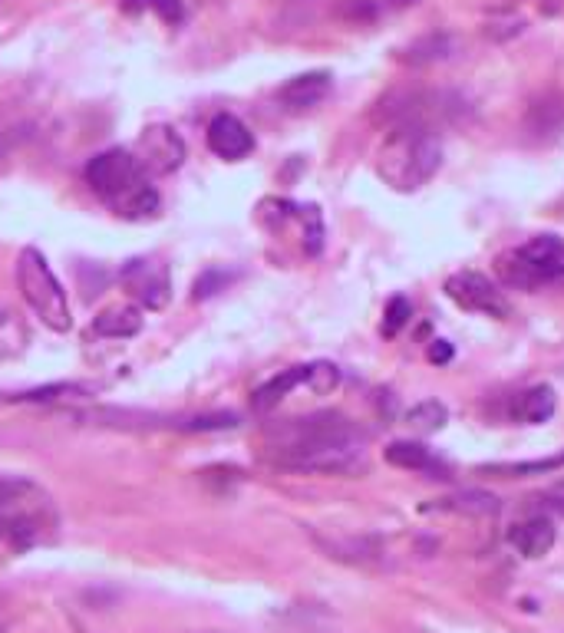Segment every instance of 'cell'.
Here are the masks:
<instances>
[{
	"label": "cell",
	"instance_id": "6da1fadb",
	"mask_svg": "<svg viewBox=\"0 0 564 633\" xmlns=\"http://www.w3.org/2000/svg\"><path fill=\"white\" fill-rule=\"evenodd\" d=\"M367 436L340 413L284 419L268 429L264 459L287 472L357 475L367 465Z\"/></svg>",
	"mask_w": 564,
	"mask_h": 633
},
{
	"label": "cell",
	"instance_id": "7a4b0ae2",
	"mask_svg": "<svg viewBox=\"0 0 564 633\" xmlns=\"http://www.w3.org/2000/svg\"><path fill=\"white\" fill-rule=\"evenodd\" d=\"M83 179L99 198L113 202L119 215L126 218H156L162 208L159 192L149 185V172L139 165L136 152L109 149L93 155L83 169Z\"/></svg>",
	"mask_w": 564,
	"mask_h": 633
},
{
	"label": "cell",
	"instance_id": "3957f363",
	"mask_svg": "<svg viewBox=\"0 0 564 633\" xmlns=\"http://www.w3.org/2000/svg\"><path fill=\"white\" fill-rule=\"evenodd\" d=\"M442 165V142L436 132L419 126L386 129V139L376 155V172L396 192L423 188Z\"/></svg>",
	"mask_w": 564,
	"mask_h": 633
},
{
	"label": "cell",
	"instance_id": "277c9868",
	"mask_svg": "<svg viewBox=\"0 0 564 633\" xmlns=\"http://www.w3.org/2000/svg\"><path fill=\"white\" fill-rule=\"evenodd\" d=\"M53 525H57L53 498L37 482L0 475V541H7L14 551H27Z\"/></svg>",
	"mask_w": 564,
	"mask_h": 633
},
{
	"label": "cell",
	"instance_id": "5b68a950",
	"mask_svg": "<svg viewBox=\"0 0 564 633\" xmlns=\"http://www.w3.org/2000/svg\"><path fill=\"white\" fill-rule=\"evenodd\" d=\"M495 274L505 287L515 291H535L541 284L564 277V241L558 235H535L518 248L495 258Z\"/></svg>",
	"mask_w": 564,
	"mask_h": 633
},
{
	"label": "cell",
	"instance_id": "8992f818",
	"mask_svg": "<svg viewBox=\"0 0 564 633\" xmlns=\"http://www.w3.org/2000/svg\"><path fill=\"white\" fill-rule=\"evenodd\" d=\"M17 287L24 294L27 307L37 314L43 324L57 333H66L73 327L70 304H66V294L57 281V274L50 271L47 258L37 248H24L17 258Z\"/></svg>",
	"mask_w": 564,
	"mask_h": 633
},
{
	"label": "cell",
	"instance_id": "52a82bcc",
	"mask_svg": "<svg viewBox=\"0 0 564 633\" xmlns=\"http://www.w3.org/2000/svg\"><path fill=\"white\" fill-rule=\"evenodd\" d=\"M446 297L456 307L469 310V314H482V317H495V320H505L508 314H512L505 294L479 271L452 274L446 281Z\"/></svg>",
	"mask_w": 564,
	"mask_h": 633
},
{
	"label": "cell",
	"instance_id": "ba28073f",
	"mask_svg": "<svg viewBox=\"0 0 564 633\" xmlns=\"http://www.w3.org/2000/svg\"><path fill=\"white\" fill-rule=\"evenodd\" d=\"M123 281L129 287V294L139 301V307L146 310H165L172 301L169 268H165L162 261H152V258L129 261L123 268Z\"/></svg>",
	"mask_w": 564,
	"mask_h": 633
},
{
	"label": "cell",
	"instance_id": "9c48e42d",
	"mask_svg": "<svg viewBox=\"0 0 564 633\" xmlns=\"http://www.w3.org/2000/svg\"><path fill=\"white\" fill-rule=\"evenodd\" d=\"M136 159L149 175H169L185 162V142L172 126H149L139 139Z\"/></svg>",
	"mask_w": 564,
	"mask_h": 633
},
{
	"label": "cell",
	"instance_id": "30bf717a",
	"mask_svg": "<svg viewBox=\"0 0 564 633\" xmlns=\"http://www.w3.org/2000/svg\"><path fill=\"white\" fill-rule=\"evenodd\" d=\"M208 149L225 162H241L254 152V136L238 116L221 113L208 126Z\"/></svg>",
	"mask_w": 564,
	"mask_h": 633
},
{
	"label": "cell",
	"instance_id": "8fae6325",
	"mask_svg": "<svg viewBox=\"0 0 564 633\" xmlns=\"http://www.w3.org/2000/svg\"><path fill=\"white\" fill-rule=\"evenodd\" d=\"M386 462L396 465V469H406V472H426L429 479H449V465L433 455V449H426L423 442H390V446L383 449Z\"/></svg>",
	"mask_w": 564,
	"mask_h": 633
},
{
	"label": "cell",
	"instance_id": "7c38bea8",
	"mask_svg": "<svg viewBox=\"0 0 564 633\" xmlns=\"http://www.w3.org/2000/svg\"><path fill=\"white\" fill-rule=\"evenodd\" d=\"M330 93V73L317 70V73H301L294 76V80H287L281 90H278V99L294 109V113H304V109H314L317 103H324Z\"/></svg>",
	"mask_w": 564,
	"mask_h": 633
},
{
	"label": "cell",
	"instance_id": "4fadbf2b",
	"mask_svg": "<svg viewBox=\"0 0 564 633\" xmlns=\"http://www.w3.org/2000/svg\"><path fill=\"white\" fill-rule=\"evenodd\" d=\"M508 541L515 544V551L522 558H545V554L555 548V525L548 518H525L508 531Z\"/></svg>",
	"mask_w": 564,
	"mask_h": 633
},
{
	"label": "cell",
	"instance_id": "5bb4252c",
	"mask_svg": "<svg viewBox=\"0 0 564 633\" xmlns=\"http://www.w3.org/2000/svg\"><path fill=\"white\" fill-rule=\"evenodd\" d=\"M452 512V515H472V518H492L502 512V502L492 492H482V488H462V492L439 498L436 505H426V512Z\"/></svg>",
	"mask_w": 564,
	"mask_h": 633
},
{
	"label": "cell",
	"instance_id": "9a60e30c",
	"mask_svg": "<svg viewBox=\"0 0 564 633\" xmlns=\"http://www.w3.org/2000/svg\"><path fill=\"white\" fill-rule=\"evenodd\" d=\"M142 324H146V320H142L139 304H119V307L103 310V314L93 320V330L106 340H129L142 330Z\"/></svg>",
	"mask_w": 564,
	"mask_h": 633
},
{
	"label": "cell",
	"instance_id": "2e32d148",
	"mask_svg": "<svg viewBox=\"0 0 564 633\" xmlns=\"http://www.w3.org/2000/svg\"><path fill=\"white\" fill-rule=\"evenodd\" d=\"M555 409H558L555 390H551L548 383H541V386H532V390L518 393V399L512 403V416L518 422H525V426H541V422L555 416Z\"/></svg>",
	"mask_w": 564,
	"mask_h": 633
},
{
	"label": "cell",
	"instance_id": "e0dca14e",
	"mask_svg": "<svg viewBox=\"0 0 564 633\" xmlns=\"http://www.w3.org/2000/svg\"><path fill=\"white\" fill-rule=\"evenodd\" d=\"M304 380H307V366H291V370H281L278 376H271L268 383L254 390L251 406L258 409V413H268V409L284 403V399L291 396L297 386H304Z\"/></svg>",
	"mask_w": 564,
	"mask_h": 633
},
{
	"label": "cell",
	"instance_id": "ac0fdd59",
	"mask_svg": "<svg viewBox=\"0 0 564 633\" xmlns=\"http://www.w3.org/2000/svg\"><path fill=\"white\" fill-rule=\"evenodd\" d=\"M525 129L541 142L555 139L564 129V99L561 96H541L538 103H532V109H528Z\"/></svg>",
	"mask_w": 564,
	"mask_h": 633
},
{
	"label": "cell",
	"instance_id": "d6986e66",
	"mask_svg": "<svg viewBox=\"0 0 564 633\" xmlns=\"http://www.w3.org/2000/svg\"><path fill=\"white\" fill-rule=\"evenodd\" d=\"M456 53V40L449 33H426L416 43H409L403 50V60L409 66H429V63H442Z\"/></svg>",
	"mask_w": 564,
	"mask_h": 633
},
{
	"label": "cell",
	"instance_id": "ffe728a7",
	"mask_svg": "<svg viewBox=\"0 0 564 633\" xmlns=\"http://www.w3.org/2000/svg\"><path fill=\"white\" fill-rule=\"evenodd\" d=\"M30 343V330L24 324V317L17 310H10L7 304H0V363L20 357Z\"/></svg>",
	"mask_w": 564,
	"mask_h": 633
},
{
	"label": "cell",
	"instance_id": "44dd1931",
	"mask_svg": "<svg viewBox=\"0 0 564 633\" xmlns=\"http://www.w3.org/2000/svg\"><path fill=\"white\" fill-rule=\"evenodd\" d=\"M449 409L439 403V399H423L406 413V426L416 432V436H436V432L446 429Z\"/></svg>",
	"mask_w": 564,
	"mask_h": 633
},
{
	"label": "cell",
	"instance_id": "7402d4cb",
	"mask_svg": "<svg viewBox=\"0 0 564 633\" xmlns=\"http://www.w3.org/2000/svg\"><path fill=\"white\" fill-rule=\"evenodd\" d=\"M564 465V452L551 455V459H528V462H492L482 465L479 472L495 475V479H525V475H541V472H555Z\"/></svg>",
	"mask_w": 564,
	"mask_h": 633
},
{
	"label": "cell",
	"instance_id": "603a6c76",
	"mask_svg": "<svg viewBox=\"0 0 564 633\" xmlns=\"http://www.w3.org/2000/svg\"><path fill=\"white\" fill-rule=\"evenodd\" d=\"M330 558L350 561V564H370L380 558V548L370 538H350V541H320Z\"/></svg>",
	"mask_w": 564,
	"mask_h": 633
},
{
	"label": "cell",
	"instance_id": "cb8c5ba5",
	"mask_svg": "<svg viewBox=\"0 0 564 633\" xmlns=\"http://www.w3.org/2000/svg\"><path fill=\"white\" fill-rule=\"evenodd\" d=\"M66 396H90L86 386H76V383H57V386H40V390H27V393H17V396H7L10 403H53V399H66Z\"/></svg>",
	"mask_w": 564,
	"mask_h": 633
},
{
	"label": "cell",
	"instance_id": "d4e9b609",
	"mask_svg": "<svg viewBox=\"0 0 564 633\" xmlns=\"http://www.w3.org/2000/svg\"><path fill=\"white\" fill-rule=\"evenodd\" d=\"M304 386H311L317 396L334 393L337 386H340V370H337L334 363H327V360L307 363V380H304Z\"/></svg>",
	"mask_w": 564,
	"mask_h": 633
},
{
	"label": "cell",
	"instance_id": "484cf974",
	"mask_svg": "<svg viewBox=\"0 0 564 633\" xmlns=\"http://www.w3.org/2000/svg\"><path fill=\"white\" fill-rule=\"evenodd\" d=\"M522 30H525V20L515 14H495L485 20V37H492V40H512Z\"/></svg>",
	"mask_w": 564,
	"mask_h": 633
},
{
	"label": "cell",
	"instance_id": "4316f807",
	"mask_svg": "<svg viewBox=\"0 0 564 633\" xmlns=\"http://www.w3.org/2000/svg\"><path fill=\"white\" fill-rule=\"evenodd\" d=\"M238 416L235 413H208V416H195V419H185L182 429L185 432H218V429H235L238 426Z\"/></svg>",
	"mask_w": 564,
	"mask_h": 633
},
{
	"label": "cell",
	"instance_id": "83f0119b",
	"mask_svg": "<svg viewBox=\"0 0 564 633\" xmlns=\"http://www.w3.org/2000/svg\"><path fill=\"white\" fill-rule=\"evenodd\" d=\"M409 301L406 297H393L390 304H386V314H383V337H396L406 324H409Z\"/></svg>",
	"mask_w": 564,
	"mask_h": 633
},
{
	"label": "cell",
	"instance_id": "f1b7e54d",
	"mask_svg": "<svg viewBox=\"0 0 564 633\" xmlns=\"http://www.w3.org/2000/svg\"><path fill=\"white\" fill-rule=\"evenodd\" d=\"M340 17L350 20V24H370L376 17V7L373 0H344V4H340Z\"/></svg>",
	"mask_w": 564,
	"mask_h": 633
},
{
	"label": "cell",
	"instance_id": "f546056e",
	"mask_svg": "<svg viewBox=\"0 0 564 633\" xmlns=\"http://www.w3.org/2000/svg\"><path fill=\"white\" fill-rule=\"evenodd\" d=\"M221 281H225V274H218V271H205V274L195 281V301H205L208 294H218Z\"/></svg>",
	"mask_w": 564,
	"mask_h": 633
},
{
	"label": "cell",
	"instance_id": "4dcf8cb0",
	"mask_svg": "<svg viewBox=\"0 0 564 633\" xmlns=\"http://www.w3.org/2000/svg\"><path fill=\"white\" fill-rule=\"evenodd\" d=\"M152 7H156L159 17H165L169 24H179V20H182V4H179V0H152Z\"/></svg>",
	"mask_w": 564,
	"mask_h": 633
},
{
	"label": "cell",
	"instance_id": "1f68e13d",
	"mask_svg": "<svg viewBox=\"0 0 564 633\" xmlns=\"http://www.w3.org/2000/svg\"><path fill=\"white\" fill-rule=\"evenodd\" d=\"M429 360H433V363H449L452 360V347H449V343L446 340H433V343H429Z\"/></svg>",
	"mask_w": 564,
	"mask_h": 633
},
{
	"label": "cell",
	"instance_id": "d6a6232c",
	"mask_svg": "<svg viewBox=\"0 0 564 633\" xmlns=\"http://www.w3.org/2000/svg\"><path fill=\"white\" fill-rule=\"evenodd\" d=\"M80 633H86V630H80Z\"/></svg>",
	"mask_w": 564,
	"mask_h": 633
}]
</instances>
